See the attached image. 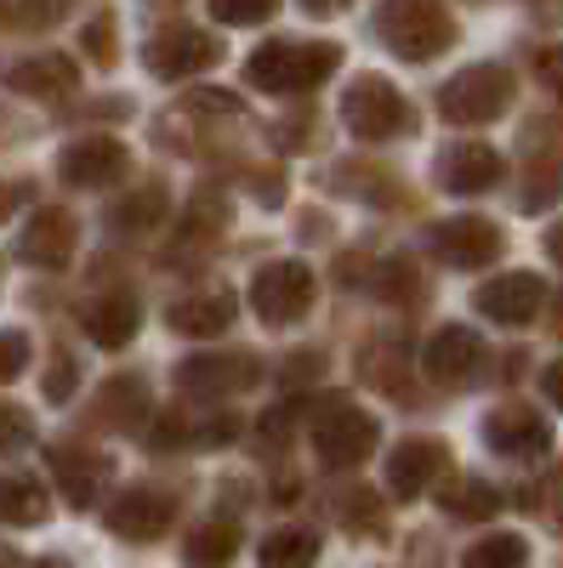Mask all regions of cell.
I'll return each mask as SVG.
<instances>
[{
  "instance_id": "20",
  "label": "cell",
  "mask_w": 563,
  "mask_h": 568,
  "mask_svg": "<svg viewBox=\"0 0 563 568\" xmlns=\"http://www.w3.org/2000/svg\"><path fill=\"white\" fill-rule=\"evenodd\" d=\"M80 329H86V336L98 342V347L120 353V347L137 342V329H143V307H137L131 291H109V296H98V302H86Z\"/></svg>"
},
{
  "instance_id": "36",
  "label": "cell",
  "mask_w": 563,
  "mask_h": 568,
  "mask_svg": "<svg viewBox=\"0 0 563 568\" xmlns=\"http://www.w3.org/2000/svg\"><path fill=\"white\" fill-rule=\"evenodd\" d=\"M541 80H546V91L563 103V45H552V52H541Z\"/></svg>"
},
{
  "instance_id": "2",
  "label": "cell",
  "mask_w": 563,
  "mask_h": 568,
  "mask_svg": "<svg viewBox=\"0 0 563 568\" xmlns=\"http://www.w3.org/2000/svg\"><path fill=\"white\" fill-rule=\"evenodd\" d=\"M342 125H348L353 136H364V142H393V136H404V131L415 125V109H410V98H404L393 80L359 74V80L342 91Z\"/></svg>"
},
{
  "instance_id": "39",
  "label": "cell",
  "mask_w": 563,
  "mask_h": 568,
  "mask_svg": "<svg viewBox=\"0 0 563 568\" xmlns=\"http://www.w3.org/2000/svg\"><path fill=\"white\" fill-rule=\"evenodd\" d=\"M541 393H546V404L563 409V358H552V364L541 369Z\"/></svg>"
},
{
  "instance_id": "25",
  "label": "cell",
  "mask_w": 563,
  "mask_h": 568,
  "mask_svg": "<svg viewBox=\"0 0 563 568\" xmlns=\"http://www.w3.org/2000/svg\"><path fill=\"white\" fill-rule=\"evenodd\" d=\"M52 517V495H46L34 478H18V471H7L0 478V524H12V529H34Z\"/></svg>"
},
{
  "instance_id": "4",
  "label": "cell",
  "mask_w": 563,
  "mask_h": 568,
  "mask_svg": "<svg viewBox=\"0 0 563 568\" xmlns=\"http://www.w3.org/2000/svg\"><path fill=\"white\" fill-rule=\"evenodd\" d=\"M375 438H382V426H375L370 409H359L353 398H324V409L313 415V449L331 471H353L370 460Z\"/></svg>"
},
{
  "instance_id": "27",
  "label": "cell",
  "mask_w": 563,
  "mask_h": 568,
  "mask_svg": "<svg viewBox=\"0 0 563 568\" xmlns=\"http://www.w3.org/2000/svg\"><path fill=\"white\" fill-rule=\"evenodd\" d=\"M439 506H444L450 517H495V511H501V495H495L484 478H466V471H461V478L444 484Z\"/></svg>"
},
{
  "instance_id": "42",
  "label": "cell",
  "mask_w": 563,
  "mask_h": 568,
  "mask_svg": "<svg viewBox=\"0 0 563 568\" xmlns=\"http://www.w3.org/2000/svg\"><path fill=\"white\" fill-rule=\"evenodd\" d=\"M552 329L563 336V296H552Z\"/></svg>"
},
{
  "instance_id": "6",
  "label": "cell",
  "mask_w": 563,
  "mask_h": 568,
  "mask_svg": "<svg viewBox=\"0 0 563 568\" xmlns=\"http://www.w3.org/2000/svg\"><path fill=\"white\" fill-rule=\"evenodd\" d=\"M46 455V471H52V484H58V495L74 506V511H86V506H98V495L114 484V460L103 455V449H91V444H46L40 449Z\"/></svg>"
},
{
  "instance_id": "40",
  "label": "cell",
  "mask_w": 563,
  "mask_h": 568,
  "mask_svg": "<svg viewBox=\"0 0 563 568\" xmlns=\"http://www.w3.org/2000/svg\"><path fill=\"white\" fill-rule=\"evenodd\" d=\"M546 256L563 267V222H552V227H546Z\"/></svg>"
},
{
  "instance_id": "1",
  "label": "cell",
  "mask_w": 563,
  "mask_h": 568,
  "mask_svg": "<svg viewBox=\"0 0 563 568\" xmlns=\"http://www.w3.org/2000/svg\"><path fill=\"white\" fill-rule=\"evenodd\" d=\"M342 69V45L324 40H268L245 63V85L273 91V98H302V91L324 85V74Z\"/></svg>"
},
{
  "instance_id": "29",
  "label": "cell",
  "mask_w": 563,
  "mask_h": 568,
  "mask_svg": "<svg viewBox=\"0 0 563 568\" xmlns=\"http://www.w3.org/2000/svg\"><path fill=\"white\" fill-rule=\"evenodd\" d=\"M74 387H80V364H74L69 353H52V364H46V382H40V393L52 398V404H69V398H74Z\"/></svg>"
},
{
  "instance_id": "35",
  "label": "cell",
  "mask_w": 563,
  "mask_h": 568,
  "mask_svg": "<svg viewBox=\"0 0 563 568\" xmlns=\"http://www.w3.org/2000/svg\"><path fill=\"white\" fill-rule=\"evenodd\" d=\"M63 23V7H0V29H52Z\"/></svg>"
},
{
  "instance_id": "3",
  "label": "cell",
  "mask_w": 563,
  "mask_h": 568,
  "mask_svg": "<svg viewBox=\"0 0 563 568\" xmlns=\"http://www.w3.org/2000/svg\"><path fill=\"white\" fill-rule=\"evenodd\" d=\"M375 34L388 40V52L404 63H433L439 52H450L455 40V18L428 0H410V7H382L375 12Z\"/></svg>"
},
{
  "instance_id": "33",
  "label": "cell",
  "mask_w": 563,
  "mask_h": 568,
  "mask_svg": "<svg viewBox=\"0 0 563 568\" xmlns=\"http://www.w3.org/2000/svg\"><path fill=\"white\" fill-rule=\"evenodd\" d=\"M530 176H535V182L519 194V205H524V211H546V205L563 194V171H557V165H535Z\"/></svg>"
},
{
  "instance_id": "15",
  "label": "cell",
  "mask_w": 563,
  "mask_h": 568,
  "mask_svg": "<svg viewBox=\"0 0 563 568\" xmlns=\"http://www.w3.org/2000/svg\"><path fill=\"white\" fill-rule=\"evenodd\" d=\"M421 369H428V382H439V387H461L484 369V342L461 324H444L428 336V347H421Z\"/></svg>"
},
{
  "instance_id": "7",
  "label": "cell",
  "mask_w": 563,
  "mask_h": 568,
  "mask_svg": "<svg viewBox=\"0 0 563 568\" xmlns=\"http://www.w3.org/2000/svg\"><path fill=\"white\" fill-rule=\"evenodd\" d=\"M222 63V40L205 29H160L143 40V69L154 80H188Z\"/></svg>"
},
{
  "instance_id": "19",
  "label": "cell",
  "mask_w": 563,
  "mask_h": 568,
  "mask_svg": "<svg viewBox=\"0 0 563 568\" xmlns=\"http://www.w3.org/2000/svg\"><path fill=\"white\" fill-rule=\"evenodd\" d=\"M506 176V160L490 149V142H450L439 154V182L450 194H490V187Z\"/></svg>"
},
{
  "instance_id": "24",
  "label": "cell",
  "mask_w": 563,
  "mask_h": 568,
  "mask_svg": "<svg viewBox=\"0 0 563 568\" xmlns=\"http://www.w3.org/2000/svg\"><path fill=\"white\" fill-rule=\"evenodd\" d=\"M233 551H240V524H228V517H211V524L188 529V540H182L188 568H228Z\"/></svg>"
},
{
  "instance_id": "22",
  "label": "cell",
  "mask_w": 563,
  "mask_h": 568,
  "mask_svg": "<svg viewBox=\"0 0 563 568\" xmlns=\"http://www.w3.org/2000/svg\"><path fill=\"white\" fill-rule=\"evenodd\" d=\"M165 324L177 329V336H188V342H211V336H222V329L233 324V296H228V291L182 296V302H171Z\"/></svg>"
},
{
  "instance_id": "11",
  "label": "cell",
  "mask_w": 563,
  "mask_h": 568,
  "mask_svg": "<svg viewBox=\"0 0 563 568\" xmlns=\"http://www.w3.org/2000/svg\"><path fill=\"white\" fill-rule=\"evenodd\" d=\"M74 245H80V222L63 211V205H40L29 211L23 233H18V256L40 273H63L74 262Z\"/></svg>"
},
{
  "instance_id": "13",
  "label": "cell",
  "mask_w": 563,
  "mask_h": 568,
  "mask_svg": "<svg viewBox=\"0 0 563 568\" xmlns=\"http://www.w3.org/2000/svg\"><path fill=\"white\" fill-rule=\"evenodd\" d=\"M484 444L506 460H541L552 449V426L530 404H501L495 415H484Z\"/></svg>"
},
{
  "instance_id": "16",
  "label": "cell",
  "mask_w": 563,
  "mask_h": 568,
  "mask_svg": "<svg viewBox=\"0 0 563 568\" xmlns=\"http://www.w3.org/2000/svg\"><path fill=\"white\" fill-rule=\"evenodd\" d=\"M473 307L484 318H495V324L519 329V324H530L546 307V284L535 273H501V278H490V284H479V291H473Z\"/></svg>"
},
{
  "instance_id": "26",
  "label": "cell",
  "mask_w": 563,
  "mask_h": 568,
  "mask_svg": "<svg viewBox=\"0 0 563 568\" xmlns=\"http://www.w3.org/2000/svg\"><path fill=\"white\" fill-rule=\"evenodd\" d=\"M257 557H262V568H313L319 562V535L313 529H273Z\"/></svg>"
},
{
  "instance_id": "14",
  "label": "cell",
  "mask_w": 563,
  "mask_h": 568,
  "mask_svg": "<svg viewBox=\"0 0 563 568\" xmlns=\"http://www.w3.org/2000/svg\"><path fill=\"white\" fill-rule=\"evenodd\" d=\"M257 375H262V364L251 353H205V358H182L177 364V387L188 398H228V393L251 387Z\"/></svg>"
},
{
  "instance_id": "18",
  "label": "cell",
  "mask_w": 563,
  "mask_h": 568,
  "mask_svg": "<svg viewBox=\"0 0 563 568\" xmlns=\"http://www.w3.org/2000/svg\"><path fill=\"white\" fill-rule=\"evenodd\" d=\"M74 85H80V69L63 52H34V58H18L7 69V91H18L29 103H63Z\"/></svg>"
},
{
  "instance_id": "10",
  "label": "cell",
  "mask_w": 563,
  "mask_h": 568,
  "mask_svg": "<svg viewBox=\"0 0 563 568\" xmlns=\"http://www.w3.org/2000/svg\"><path fill=\"white\" fill-rule=\"evenodd\" d=\"M103 524L114 540H131V546H149L160 540L171 524H177V500L165 489H149V484H137V489H120L109 506H103Z\"/></svg>"
},
{
  "instance_id": "12",
  "label": "cell",
  "mask_w": 563,
  "mask_h": 568,
  "mask_svg": "<svg viewBox=\"0 0 563 568\" xmlns=\"http://www.w3.org/2000/svg\"><path fill=\"white\" fill-rule=\"evenodd\" d=\"M428 251L450 267H490L501 256V227L484 216H450L428 227Z\"/></svg>"
},
{
  "instance_id": "9",
  "label": "cell",
  "mask_w": 563,
  "mask_h": 568,
  "mask_svg": "<svg viewBox=\"0 0 563 568\" xmlns=\"http://www.w3.org/2000/svg\"><path fill=\"white\" fill-rule=\"evenodd\" d=\"M58 176L69 187H114L131 176V149L109 131H91V136H74L69 149L58 154Z\"/></svg>"
},
{
  "instance_id": "17",
  "label": "cell",
  "mask_w": 563,
  "mask_h": 568,
  "mask_svg": "<svg viewBox=\"0 0 563 568\" xmlns=\"http://www.w3.org/2000/svg\"><path fill=\"white\" fill-rule=\"evenodd\" d=\"M444 471H450V449L439 438H404L388 455V489L399 500H415V495H428Z\"/></svg>"
},
{
  "instance_id": "41",
  "label": "cell",
  "mask_w": 563,
  "mask_h": 568,
  "mask_svg": "<svg viewBox=\"0 0 563 568\" xmlns=\"http://www.w3.org/2000/svg\"><path fill=\"white\" fill-rule=\"evenodd\" d=\"M23 568H74V562H63V557H40V562H23Z\"/></svg>"
},
{
  "instance_id": "8",
  "label": "cell",
  "mask_w": 563,
  "mask_h": 568,
  "mask_svg": "<svg viewBox=\"0 0 563 568\" xmlns=\"http://www.w3.org/2000/svg\"><path fill=\"white\" fill-rule=\"evenodd\" d=\"M313 267L308 262H273L251 278V307L262 324H296L313 307Z\"/></svg>"
},
{
  "instance_id": "34",
  "label": "cell",
  "mask_w": 563,
  "mask_h": 568,
  "mask_svg": "<svg viewBox=\"0 0 563 568\" xmlns=\"http://www.w3.org/2000/svg\"><path fill=\"white\" fill-rule=\"evenodd\" d=\"M375 291L410 302V296H421V278L410 273V262H404V256H393V262H382V278H375Z\"/></svg>"
},
{
  "instance_id": "43",
  "label": "cell",
  "mask_w": 563,
  "mask_h": 568,
  "mask_svg": "<svg viewBox=\"0 0 563 568\" xmlns=\"http://www.w3.org/2000/svg\"><path fill=\"white\" fill-rule=\"evenodd\" d=\"M0 278H7V267H0Z\"/></svg>"
},
{
  "instance_id": "31",
  "label": "cell",
  "mask_w": 563,
  "mask_h": 568,
  "mask_svg": "<svg viewBox=\"0 0 563 568\" xmlns=\"http://www.w3.org/2000/svg\"><path fill=\"white\" fill-rule=\"evenodd\" d=\"M29 444H34V420H29V409H18V404H0V455L29 449Z\"/></svg>"
},
{
  "instance_id": "23",
  "label": "cell",
  "mask_w": 563,
  "mask_h": 568,
  "mask_svg": "<svg viewBox=\"0 0 563 568\" xmlns=\"http://www.w3.org/2000/svg\"><path fill=\"white\" fill-rule=\"evenodd\" d=\"M171 211V194H165V182H143V187H131L125 200L109 205V227L114 233H154Z\"/></svg>"
},
{
  "instance_id": "37",
  "label": "cell",
  "mask_w": 563,
  "mask_h": 568,
  "mask_svg": "<svg viewBox=\"0 0 563 568\" xmlns=\"http://www.w3.org/2000/svg\"><path fill=\"white\" fill-rule=\"evenodd\" d=\"M211 18L217 23H268L273 7H211Z\"/></svg>"
},
{
  "instance_id": "5",
  "label": "cell",
  "mask_w": 563,
  "mask_h": 568,
  "mask_svg": "<svg viewBox=\"0 0 563 568\" xmlns=\"http://www.w3.org/2000/svg\"><path fill=\"white\" fill-rule=\"evenodd\" d=\"M512 109V74L501 63H473L439 91V114L450 125H490Z\"/></svg>"
},
{
  "instance_id": "21",
  "label": "cell",
  "mask_w": 563,
  "mask_h": 568,
  "mask_svg": "<svg viewBox=\"0 0 563 568\" xmlns=\"http://www.w3.org/2000/svg\"><path fill=\"white\" fill-rule=\"evenodd\" d=\"M143 420H149V382L143 375H114V382L98 387L91 426H103V433H137Z\"/></svg>"
},
{
  "instance_id": "38",
  "label": "cell",
  "mask_w": 563,
  "mask_h": 568,
  "mask_svg": "<svg viewBox=\"0 0 563 568\" xmlns=\"http://www.w3.org/2000/svg\"><path fill=\"white\" fill-rule=\"evenodd\" d=\"M29 200H34V187H29V182H0V222H7L18 205H29Z\"/></svg>"
},
{
  "instance_id": "30",
  "label": "cell",
  "mask_w": 563,
  "mask_h": 568,
  "mask_svg": "<svg viewBox=\"0 0 563 568\" xmlns=\"http://www.w3.org/2000/svg\"><path fill=\"white\" fill-rule=\"evenodd\" d=\"M86 58L91 63H98V69H114V12H98V18H91L86 23Z\"/></svg>"
},
{
  "instance_id": "28",
  "label": "cell",
  "mask_w": 563,
  "mask_h": 568,
  "mask_svg": "<svg viewBox=\"0 0 563 568\" xmlns=\"http://www.w3.org/2000/svg\"><path fill=\"white\" fill-rule=\"evenodd\" d=\"M461 568H530V540L524 535H484L466 546Z\"/></svg>"
},
{
  "instance_id": "32",
  "label": "cell",
  "mask_w": 563,
  "mask_h": 568,
  "mask_svg": "<svg viewBox=\"0 0 563 568\" xmlns=\"http://www.w3.org/2000/svg\"><path fill=\"white\" fill-rule=\"evenodd\" d=\"M29 336H23V329H0V387H7V382H18V375L29 369Z\"/></svg>"
}]
</instances>
